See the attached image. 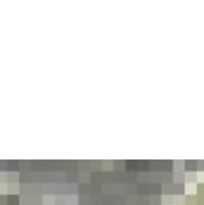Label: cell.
Returning a JSON list of instances; mask_svg holds the SVG:
<instances>
[{"label":"cell","instance_id":"obj_2","mask_svg":"<svg viewBox=\"0 0 204 205\" xmlns=\"http://www.w3.org/2000/svg\"><path fill=\"white\" fill-rule=\"evenodd\" d=\"M7 193V184L4 182V184H0V195H6Z\"/></svg>","mask_w":204,"mask_h":205},{"label":"cell","instance_id":"obj_1","mask_svg":"<svg viewBox=\"0 0 204 205\" xmlns=\"http://www.w3.org/2000/svg\"><path fill=\"white\" fill-rule=\"evenodd\" d=\"M53 202H55V198H53L51 195H44L42 196V203L44 205H53Z\"/></svg>","mask_w":204,"mask_h":205},{"label":"cell","instance_id":"obj_3","mask_svg":"<svg viewBox=\"0 0 204 205\" xmlns=\"http://www.w3.org/2000/svg\"><path fill=\"white\" fill-rule=\"evenodd\" d=\"M193 189H195V187H193V186H192V184H187V191H190V193H192Z\"/></svg>","mask_w":204,"mask_h":205}]
</instances>
